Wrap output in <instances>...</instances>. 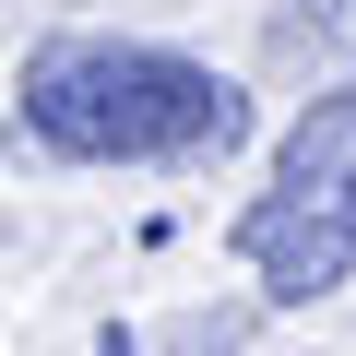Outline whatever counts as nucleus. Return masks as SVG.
I'll return each mask as SVG.
<instances>
[{
  "mask_svg": "<svg viewBox=\"0 0 356 356\" xmlns=\"http://www.w3.org/2000/svg\"><path fill=\"white\" fill-rule=\"evenodd\" d=\"M24 131L72 166H166V154H226L250 131V95L214 60L143 36H60L24 60Z\"/></svg>",
  "mask_w": 356,
  "mask_h": 356,
  "instance_id": "f257e3e1",
  "label": "nucleus"
},
{
  "mask_svg": "<svg viewBox=\"0 0 356 356\" xmlns=\"http://www.w3.org/2000/svg\"><path fill=\"white\" fill-rule=\"evenodd\" d=\"M238 261L261 273L273 309H309L356 273V83L309 95V119L273 154V191L238 214Z\"/></svg>",
  "mask_w": 356,
  "mask_h": 356,
  "instance_id": "f03ea898",
  "label": "nucleus"
},
{
  "mask_svg": "<svg viewBox=\"0 0 356 356\" xmlns=\"http://www.w3.org/2000/svg\"><path fill=\"white\" fill-rule=\"evenodd\" d=\"M285 24H297V48H321L356 83V0H285Z\"/></svg>",
  "mask_w": 356,
  "mask_h": 356,
  "instance_id": "7ed1b4c3",
  "label": "nucleus"
}]
</instances>
